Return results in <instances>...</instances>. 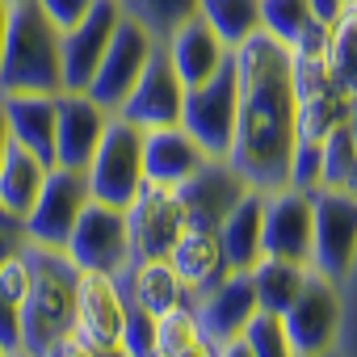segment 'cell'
I'll use <instances>...</instances> for the list:
<instances>
[{
	"label": "cell",
	"instance_id": "6",
	"mask_svg": "<svg viewBox=\"0 0 357 357\" xmlns=\"http://www.w3.org/2000/svg\"><path fill=\"white\" fill-rule=\"evenodd\" d=\"M278 319L286 328V340H290L294 357L336 349V336H340V290H336V282L324 278L319 269H307L294 303Z\"/></svg>",
	"mask_w": 357,
	"mask_h": 357
},
{
	"label": "cell",
	"instance_id": "8",
	"mask_svg": "<svg viewBox=\"0 0 357 357\" xmlns=\"http://www.w3.org/2000/svg\"><path fill=\"white\" fill-rule=\"evenodd\" d=\"M89 206V181L80 168H55L47 172V185L38 194V202L30 206V215L22 219L26 223V240L34 248H59L68 244L80 211Z\"/></svg>",
	"mask_w": 357,
	"mask_h": 357
},
{
	"label": "cell",
	"instance_id": "4",
	"mask_svg": "<svg viewBox=\"0 0 357 357\" xmlns=\"http://www.w3.org/2000/svg\"><path fill=\"white\" fill-rule=\"evenodd\" d=\"M84 181L93 202L126 211L130 198L143 190V130L109 114L93 160L84 164Z\"/></svg>",
	"mask_w": 357,
	"mask_h": 357
},
{
	"label": "cell",
	"instance_id": "18",
	"mask_svg": "<svg viewBox=\"0 0 357 357\" xmlns=\"http://www.w3.org/2000/svg\"><path fill=\"white\" fill-rule=\"evenodd\" d=\"M105 122H109V114L93 97L63 89L55 97V151H51V164L55 168H80L84 172V164L97 151V139H101Z\"/></svg>",
	"mask_w": 357,
	"mask_h": 357
},
{
	"label": "cell",
	"instance_id": "34",
	"mask_svg": "<svg viewBox=\"0 0 357 357\" xmlns=\"http://www.w3.org/2000/svg\"><path fill=\"white\" fill-rule=\"evenodd\" d=\"M286 190H298V194L319 190V139H294L286 160Z\"/></svg>",
	"mask_w": 357,
	"mask_h": 357
},
{
	"label": "cell",
	"instance_id": "20",
	"mask_svg": "<svg viewBox=\"0 0 357 357\" xmlns=\"http://www.w3.org/2000/svg\"><path fill=\"white\" fill-rule=\"evenodd\" d=\"M202 160H206V151L181 126L143 130V185L176 190L181 181H190V176L202 168Z\"/></svg>",
	"mask_w": 357,
	"mask_h": 357
},
{
	"label": "cell",
	"instance_id": "42",
	"mask_svg": "<svg viewBox=\"0 0 357 357\" xmlns=\"http://www.w3.org/2000/svg\"><path fill=\"white\" fill-rule=\"evenodd\" d=\"M9 0H0V51H5V34H9Z\"/></svg>",
	"mask_w": 357,
	"mask_h": 357
},
{
	"label": "cell",
	"instance_id": "47",
	"mask_svg": "<svg viewBox=\"0 0 357 357\" xmlns=\"http://www.w3.org/2000/svg\"><path fill=\"white\" fill-rule=\"evenodd\" d=\"M97 357H126V353H122V349H114V353H97Z\"/></svg>",
	"mask_w": 357,
	"mask_h": 357
},
{
	"label": "cell",
	"instance_id": "13",
	"mask_svg": "<svg viewBox=\"0 0 357 357\" xmlns=\"http://www.w3.org/2000/svg\"><path fill=\"white\" fill-rule=\"evenodd\" d=\"M181 101H185V84L172 72L164 47H155V55L147 59V68L139 72V80L130 84L126 101L114 109V118L139 126V130H155V126H176L181 122Z\"/></svg>",
	"mask_w": 357,
	"mask_h": 357
},
{
	"label": "cell",
	"instance_id": "16",
	"mask_svg": "<svg viewBox=\"0 0 357 357\" xmlns=\"http://www.w3.org/2000/svg\"><path fill=\"white\" fill-rule=\"evenodd\" d=\"M244 190H248L244 176L231 168L227 155H206L202 168L190 176V181L176 185V202H181V211H185V223L215 231L223 223V215L244 198Z\"/></svg>",
	"mask_w": 357,
	"mask_h": 357
},
{
	"label": "cell",
	"instance_id": "30",
	"mask_svg": "<svg viewBox=\"0 0 357 357\" xmlns=\"http://www.w3.org/2000/svg\"><path fill=\"white\" fill-rule=\"evenodd\" d=\"M122 13L130 22H139L155 43H164L176 26H185L190 17H198V0H118Z\"/></svg>",
	"mask_w": 357,
	"mask_h": 357
},
{
	"label": "cell",
	"instance_id": "49",
	"mask_svg": "<svg viewBox=\"0 0 357 357\" xmlns=\"http://www.w3.org/2000/svg\"><path fill=\"white\" fill-rule=\"evenodd\" d=\"M5 353H9V349H5V344H0V357H5Z\"/></svg>",
	"mask_w": 357,
	"mask_h": 357
},
{
	"label": "cell",
	"instance_id": "5",
	"mask_svg": "<svg viewBox=\"0 0 357 357\" xmlns=\"http://www.w3.org/2000/svg\"><path fill=\"white\" fill-rule=\"evenodd\" d=\"M181 130H190V139L206 151V155H227L231 151V135H236V59L227 55V63L185 89V101H181Z\"/></svg>",
	"mask_w": 357,
	"mask_h": 357
},
{
	"label": "cell",
	"instance_id": "9",
	"mask_svg": "<svg viewBox=\"0 0 357 357\" xmlns=\"http://www.w3.org/2000/svg\"><path fill=\"white\" fill-rule=\"evenodd\" d=\"M155 47H160V43H155L139 22H130V17L122 13V22H118L109 47H105V55H101V63H97V72H93V80H89V89H84V97H93L105 114H114V109L126 101L130 84L139 80V72L147 68V59L155 55Z\"/></svg>",
	"mask_w": 357,
	"mask_h": 357
},
{
	"label": "cell",
	"instance_id": "43",
	"mask_svg": "<svg viewBox=\"0 0 357 357\" xmlns=\"http://www.w3.org/2000/svg\"><path fill=\"white\" fill-rule=\"evenodd\" d=\"M349 135H353V143H357V89H353V105H349Z\"/></svg>",
	"mask_w": 357,
	"mask_h": 357
},
{
	"label": "cell",
	"instance_id": "36",
	"mask_svg": "<svg viewBox=\"0 0 357 357\" xmlns=\"http://www.w3.org/2000/svg\"><path fill=\"white\" fill-rule=\"evenodd\" d=\"M34 5L51 17V26L63 34V30H72L89 9H93V0H34Z\"/></svg>",
	"mask_w": 357,
	"mask_h": 357
},
{
	"label": "cell",
	"instance_id": "41",
	"mask_svg": "<svg viewBox=\"0 0 357 357\" xmlns=\"http://www.w3.org/2000/svg\"><path fill=\"white\" fill-rule=\"evenodd\" d=\"M176 357H215V344H211L206 336H198L194 344H185L181 353H176Z\"/></svg>",
	"mask_w": 357,
	"mask_h": 357
},
{
	"label": "cell",
	"instance_id": "24",
	"mask_svg": "<svg viewBox=\"0 0 357 357\" xmlns=\"http://www.w3.org/2000/svg\"><path fill=\"white\" fill-rule=\"evenodd\" d=\"M118 282H122L126 303L139 307V311H147L151 319L164 315V311H172V307H181V303H190L181 278L172 273L168 261H135Z\"/></svg>",
	"mask_w": 357,
	"mask_h": 357
},
{
	"label": "cell",
	"instance_id": "39",
	"mask_svg": "<svg viewBox=\"0 0 357 357\" xmlns=\"http://www.w3.org/2000/svg\"><path fill=\"white\" fill-rule=\"evenodd\" d=\"M307 9H311V22L315 26H332L336 17H340V9H344V0H307Z\"/></svg>",
	"mask_w": 357,
	"mask_h": 357
},
{
	"label": "cell",
	"instance_id": "28",
	"mask_svg": "<svg viewBox=\"0 0 357 357\" xmlns=\"http://www.w3.org/2000/svg\"><path fill=\"white\" fill-rule=\"evenodd\" d=\"M319 190L357 194V143L349 126H336L319 139Z\"/></svg>",
	"mask_w": 357,
	"mask_h": 357
},
{
	"label": "cell",
	"instance_id": "33",
	"mask_svg": "<svg viewBox=\"0 0 357 357\" xmlns=\"http://www.w3.org/2000/svg\"><path fill=\"white\" fill-rule=\"evenodd\" d=\"M244 344L252 349V357H294L282 319L269 315V311H257V315L248 319V328H244Z\"/></svg>",
	"mask_w": 357,
	"mask_h": 357
},
{
	"label": "cell",
	"instance_id": "35",
	"mask_svg": "<svg viewBox=\"0 0 357 357\" xmlns=\"http://www.w3.org/2000/svg\"><path fill=\"white\" fill-rule=\"evenodd\" d=\"M340 290V336H336V349L344 357H357V252L344 269V278L336 282Z\"/></svg>",
	"mask_w": 357,
	"mask_h": 357
},
{
	"label": "cell",
	"instance_id": "17",
	"mask_svg": "<svg viewBox=\"0 0 357 357\" xmlns=\"http://www.w3.org/2000/svg\"><path fill=\"white\" fill-rule=\"evenodd\" d=\"M190 307H194V315H198L202 336H206L215 349L227 344V340H236V336H244L248 319L261 311V307H257V290H252L248 269H231L215 290H206V294L194 298Z\"/></svg>",
	"mask_w": 357,
	"mask_h": 357
},
{
	"label": "cell",
	"instance_id": "3",
	"mask_svg": "<svg viewBox=\"0 0 357 357\" xmlns=\"http://www.w3.org/2000/svg\"><path fill=\"white\" fill-rule=\"evenodd\" d=\"M30 286L22 298V349L43 353L51 340L72 336V307H76V265L59 248L26 244Z\"/></svg>",
	"mask_w": 357,
	"mask_h": 357
},
{
	"label": "cell",
	"instance_id": "21",
	"mask_svg": "<svg viewBox=\"0 0 357 357\" xmlns=\"http://www.w3.org/2000/svg\"><path fill=\"white\" fill-rule=\"evenodd\" d=\"M160 47H164V55H168L172 72L181 76V84H185V89H194V84L211 80V76L227 63V55H231V51L219 43V34H215L202 17H190L185 26H176Z\"/></svg>",
	"mask_w": 357,
	"mask_h": 357
},
{
	"label": "cell",
	"instance_id": "44",
	"mask_svg": "<svg viewBox=\"0 0 357 357\" xmlns=\"http://www.w3.org/2000/svg\"><path fill=\"white\" fill-rule=\"evenodd\" d=\"M9 151V126H5V109H0V160Z\"/></svg>",
	"mask_w": 357,
	"mask_h": 357
},
{
	"label": "cell",
	"instance_id": "23",
	"mask_svg": "<svg viewBox=\"0 0 357 357\" xmlns=\"http://www.w3.org/2000/svg\"><path fill=\"white\" fill-rule=\"evenodd\" d=\"M261 215H265V190H244V198L215 227L227 269H252L257 265V257H261Z\"/></svg>",
	"mask_w": 357,
	"mask_h": 357
},
{
	"label": "cell",
	"instance_id": "11",
	"mask_svg": "<svg viewBox=\"0 0 357 357\" xmlns=\"http://www.w3.org/2000/svg\"><path fill=\"white\" fill-rule=\"evenodd\" d=\"M315 236H311V269L340 282L353 252H357V194L315 190Z\"/></svg>",
	"mask_w": 357,
	"mask_h": 357
},
{
	"label": "cell",
	"instance_id": "25",
	"mask_svg": "<svg viewBox=\"0 0 357 357\" xmlns=\"http://www.w3.org/2000/svg\"><path fill=\"white\" fill-rule=\"evenodd\" d=\"M47 172H51L47 160H38L34 151L17 147L9 139V151L0 160V206H5L13 219H26L30 206L38 202L43 185H47Z\"/></svg>",
	"mask_w": 357,
	"mask_h": 357
},
{
	"label": "cell",
	"instance_id": "15",
	"mask_svg": "<svg viewBox=\"0 0 357 357\" xmlns=\"http://www.w3.org/2000/svg\"><path fill=\"white\" fill-rule=\"evenodd\" d=\"M311 236H315V206L311 194L298 190H269L261 215V252L311 265Z\"/></svg>",
	"mask_w": 357,
	"mask_h": 357
},
{
	"label": "cell",
	"instance_id": "26",
	"mask_svg": "<svg viewBox=\"0 0 357 357\" xmlns=\"http://www.w3.org/2000/svg\"><path fill=\"white\" fill-rule=\"evenodd\" d=\"M307 269H311V265H298V261H286V257H269V252H261L257 265L248 269L252 290H257V307L269 311V315H282V311L294 303V294H298Z\"/></svg>",
	"mask_w": 357,
	"mask_h": 357
},
{
	"label": "cell",
	"instance_id": "46",
	"mask_svg": "<svg viewBox=\"0 0 357 357\" xmlns=\"http://www.w3.org/2000/svg\"><path fill=\"white\" fill-rule=\"evenodd\" d=\"M311 357H344L340 349H324V353H311Z\"/></svg>",
	"mask_w": 357,
	"mask_h": 357
},
{
	"label": "cell",
	"instance_id": "22",
	"mask_svg": "<svg viewBox=\"0 0 357 357\" xmlns=\"http://www.w3.org/2000/svg\"><path fill=\"white\" fill-rule=\"evenodd\" d=\"M55 97L59 93H0L9 139L47 164L55 151Z\"/></svg>",
	"mask_w": 357,
	"mask_h": 357
},
{
	"label": "cell",
	"instance_id": "10",
	"mask_svg": "<svg viewBox=\"0 0 357 357\" xmlns=\"http://www.w3.org/2000/svg\"><path fill=\"white\" fill-rule=\"evenodd\" d=\"M126 328V294L114 273H76V307H72V336H80L97 353L122 349Z\"/></svg>",
	"mask_w": 357,
	"mask_h": 357
},
{
	"label": "cell",
	"instance_id": "38",
	"mask_svg": "<svg viewBox=\"0 0 357 357\" xmlns=\"http://www.w3.org/2000/svg\"><path fill=\"white\" fill-rule=\"evenodd\" d=\"M38 357H97V349H89L80 336H59V340H51Z\"/></svg>",
	"mask_w": 357,
	"mask_h": 357
},
{
	"label": "cell",
	"instance_id": "40",
	"mask_svg": "<svg viewBox=\"0 0 357 357\" xmlns=\"http://www.w3.org/2000/svg\"><path fill=\"white\" fill-rule=\"evenodd\" d=\"M215 357H252V349L244 344V336H236V340L219 344V349H215Z\"/></svg>",
	"mask_w": 357,
	"mask_h": 357
},
{
	"label": "cell",
	"instance_id": "50",
	"mask_svg": "<svg viewBox=\"0 0 357 357\" xmlns=\"http://www.w3.org/2000/svg\"><path fill=\"white\" fill-rule=\"evenodd\" d=\"M9 5H17V0H9Z\"/></svg>",
	"mask_w": 357,
	"mask_h": 357
},
{
	"label": "cell",
	"instance_id": "37",
	"mask_svg": "<svg viewBox=\"0 0 357 357\" xmlns=\"http://www.w3.org/2000/svg\"><path fill=\"white\" fill-rule=\"evenodd\" d=\"M26 223L22 219H5L0 223V269H5L9 261H17L22 252H26Z\"/></svg>",
	"mask_w": 357,
	"mask_h": 357
},
{
	"label": "cell",
	"instance_id": "29",
	"mask_svg": "<svg viewBox=\"0 0 357 357\" xmlns=\"http://www.w3.org/2000/svg\"><path fill=\"white\" fill-rule=\"evenodd\" d=\"M324 55H328V72L353 93L357 89V0H344L340 17L328 26Z\"/></svg>",
	"mask_w": 357,
	"mask_h": 357
},
{
	"label": "cell",
	"instance_id": "12",
	"mask_svg": "<svg viewBox=\"0 0 357 357\" xmlns=\"http://www.w3.org/2000/svg\"><path fill=\"white\" fill-rule=\"evenodd\" d=\"M122 215H126L130 265L135 261H164L172 240L185 227V211L176 202V190H160V185H143Z\"/></svg>",
	"mask_w": 357,
	"mask_h": 357
},
{
	"label": "cell",
	"instance_id": "45",
	"mask_svg": "<svg viewBox=\"0 0 357 357\" xmlns=\"http://www.w3.org/2000/svg\"><path fill=\"white\" fill-rule=\"evenodd\" d=\"M5 357H38V353H30V349H22V344H17V349H9Z\"/></svg>",
	"mask_w": 357,
	"mask_h": 357
},
{
	"label": "cell",
	"instance_id": "14",
	"mask_svg": "<svg viewBox=\"0 0 357 357\" xmlns=\"http://www.w3.org/2000/svg\"><path fill=\"white\" fill-rule=\"evenodd\" d=\"M122 22V5L118 0H93V9L59 34V68H63V89L68 93H84L114 30Z\"/></svg>",
	"mask_w": 357,
	"mask_h": 357
},
{
	"label": "cell",
	"instance_id": "32",
	"mask_svg": "<svg viewBox=\"0 0 357 357\" xmlns=\"http://www.w3.org/2000/svg\"><path fill=\"white\" fill-rule=\"evenodd\" d=\"M307 26H315L307 0H261V30L273 34L278 43L294 47Z\"/></svg>",
	"mask_w": 357,
	"mask_h": 357
},
{
	"label": "cell",
	"instance_id": "19",
	"mask_svg": "<svg viewBox=\"0 0 357 357\" xmlns=\"http://www.w3.org/2000/svg\"><path fill=\"white\" fill-rule=\"evenodd\" d=\"M168 265H172V273L181 278V286H185V294H190V303L194 298H202L206 290H215L231 269H227V261H223V248H219V236L211 231V227H194V223H185L181 227V236L172 240V248H168V257H164Z\"/></svg>",
	"mask_w": 357,
	"mask_h": 357
},
{
	"label": "cell",
	"instance_id": "1",
	"mask_svg": "<svg viewBox=\"0 0 357 357\" xmlns=\"http://www.w3.org/2000/svg\"><path fill=\"white\" fill-rule=\"evenodd\" d=\"M231 59H236V135L227 160L244 176L248 190L269 194L286 185V160L298 139L290 47L257 30L248 43L231 51Z\"/></svg>",
	"mask_w": 357,
	"mask_h": 357
},
{
	"label": "cell",
	"instance_id": "48",
	"mask_svg": "<svg viewBox=\"0 0 357 357\" xmlns=\"http://www.w3.org/2000/svg\"><path fill=\"white\" fill-rule=\"evenodd\" d=\"M5 219H13V215H9V211H5V206H0V223H5Z\"/></svg>",
	"mask_w": 357,
	"mask_h": 357
},
{
	"label": "cell",
	"instance_id": "2",
	"mask_svg": "<svg viewBox=\"0 0 357 357\" xmlns=\"http://www.w3.org/2000/svg\"><path fill=\"white\" fill-rule=\"evenodd\" d=\"M0 93H63L59 30L34 0L9 9V34L0 51Z\"/></svg>",
	"mask_w": 357,
	"mask_h": 357
},
{
	"label": "cell",
	"instance_id": "7",
	"mask_svg": "<svg viewBox=\"0 0 357 357\" xmlns=\"http://www.w3.org/2000/svg\"><path fill=\"white\" fill-rule=\"evenodd\" d=\"M63 257L80 269V273H114L122 278L130 269V244H126V215L118 206H105V202H93L80 211L68 244H63Z\"/></svg>",
	"mask_w": 357,
	"mask_h": 357
},
{
	"label": "cell",
	"instance_id": "27",
	"mask_svg": "<svg viewBox=\"0 0 357 357\" xmlns=\"http://www.w3.org/2000/svg\"><path fill=\"white\" fill-rule=\"evenodd\" d=\"M198 17L219 34L227 51L261 30V0H198Z\"/></svg>",
	"mask_w": 357,
	"mask_h": 357
},
{
	"label": "cell",
	"instance_id": "31",
	"mask_svg": "<svg viewBox=\"0 0 357 357\" xmlns=\"http://www.w3.org/2000/svg\"><path fill=\"white\" fill-rule=\"evenodd\" d=\"M26 286H30V265H26V252H22L17 261H9L5 269H0V344L5 349H17V340H22Z\"/></svg>",
	"mask_w": 357,
	"mask_h": 357
}]
</instances>
